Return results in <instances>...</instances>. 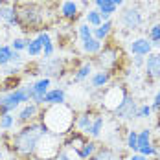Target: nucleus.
<instances>
[{"label":"nucleus","mask_w":160,"mask_h":160,"mask_svg":"<svg viewBox=\"0 0 160 160\" xmlns=\"http://www.w3.org/2000/svg\"><path fill=\"white\" fill-rule=\"evenodd\" d=\"M79 37L83 39V41L92 37V30L88 28V24H81V26H79Z\"/></svg>","instance_id":"31"},{"label":"nucleus","mask_w":160,"mask_h":160,"mask_svg":"<svg viewBox=\"0 0 160 160\" xmlns=\"http://www.w3.org/2000/svg\"><path fill=\"white\" fill-rule=\"evenodd\" d=\"M111 28H112L111 20H107V22H103L101 26H98V28H94V30H92V37H94V39H98V41H101V39H105V37L109 35Z\"/></svg>","instance_id":"12"},{"label":"nucleus","mask_w":160,"mask_h":160,"mask_svg":"<svg viewBox=\"0 0 160 160\" xmlns=\"http://www.w3.org/2000/svg\"><path fill=\"white\" fill-rule=\"evenodd\" d=\"M138 153H140V155H144V157H153V155H157V149L149 144V145L140 147V149H138Z\"/></svg>","instance_id":"32"},{"label":"nucleus","mask_w":160,"mask_h":160,"mask_svg":"<svg viewBox=\"0 0 160 160\" xmlns=\"http://www.w3.org/2000/svg\"><path fill=\"white\" fill-rule=\"evenodd\" d=\"M39 41H41V44H42V52H44V57H50L52 53H53V44H52V41H50L48 33H41L39 37H37Z\"/></svg>","instance_id":"16"},{"label":"nucleus","mask_w":160,"mask_h":160,"mask_svg":"<svg viewBox=\"0 0 160 160\" xmlns=\"http://www.w3.org/2000/svg\"><path fill=\"white\" fill-rule=\"evenodd\" d=\"M122 22H123L127 28L134 30V28H138V26L142 24V15H140L138 9H134V8H127V9L123 11V15H122Z\"/></svg>","instance_id":"7"},{"label":"nucleus","mask_w":160,"mask_h":160,"mask_svg":"<svg viewBox=\"0 0 160 160\" xmlns=\"http://www.w3.org/2000/svg\"><path fill=\"white\" fill-rule=\"evenodd\" d=\"M129 160H147V157H144V155H140V153H138V155H132Z\"/></svg>","instance_id":"39"},{"label":"nucleus","mask_w":160,"mask_h":160,"mask_svg":"<svg viewBox=\"0 0 160 160\" xmlns=\"http://www.w3.org/2000/svg\"><path fill=\"white\" fill-rule=\"evenodd\" d=\"M94 151H96V144L94 142H85V144L81 145V149L78 151V157L79 158H88Z\"/></svg>","instance_id":"18"},{"label":"nucleus","mask_w":160,"mask_h":160,"mask_svg":"<svg viewBox=\"0 0 160 160\" xmlns=\"http://www.w3.org/2000/svg\"><path fill=\"white\" fill-rule=\"evenodd\" d=\"M90 125H92L90 116H88V114H81L79 120H78V127H79L81 131H88V129H90Z\"/></svg>","instance_id":"27"},{"label":"nucleus","mask_w":160,"mask_h":160,"mask_svg":"<svg viewBox=\"0 0 160 160\" xmlns=\"http://www.w3.org/2000/svg\"><path fill=\"white\" fill-rule=\"evenodd\" d=\"M44 132H48V131L42 123H35V125L24 127L20 132L15 134V149L22 155H32L37 149V144H39V140H41V136Z\"/></svg>","instance_id":"1"},{"label":"nucleus","mask_w":160,"mask_h":160,"mask_svg":"<svg viewBox=\"0 0 160 160\" xmlns=\"http://www.w3.org/2000/svg\"><path fill=\"white\" fill-rule=\"evenodd\" d=\"M109 72H96L94 76H92V87H96V88H101V87H105L107 83H109Z\"/></svg>","instance_id":"17"},{"label":"nucleus","mask_w":160,"mask_h":160,"mask_svg":"<svg viewBox=\"0 0 160 160\" xmlns=\"http://www.w3.org/2000/svg\"><path fill=\"white\" fill-rule=\"evenodd\" d=\"M153 48V44L147 39H136L131 42V52L134 55H149V52Z\"/></svg>","instance_id":"8"},{"label":"nucleus","mask_w":160,"mask_h":160,"mask_svg":"<svg viewBox=\"0 0 160 160\" xmlns=\"http://www.w3.org/2000/svg\"><path fill=\"white\" fill-rule=\"evenodd\" d=\"M83 50L88 52V53H98V52L101 50V41H98L94 37L85 39V41H83Z\"/></svg>","instance_id":"14"},{"label":"nucleus","mask_w":160,"mask_h":160,"mask_svg":"<svg viewBox=\"0 0 160 160\" xmlns=\"http://www.w3.org/2000/svg\"><path fill=\"white\" fill-rule=\"evenodd\" d=\"M42 103H48V105H61V103H64V90L63 88L48 90L44 94V101Z\"/></svg>","instance_id":"10"},{"label":"nucleus","mask_w":160,"mask_h":160,"mask_svg":"<svg viewBox=\"0 0 160 160\" xmlns=\"http://www.w3.org/2000/svg\"><path fill=\"white\" fill-rule=\"evenodd\" d=\"M114 55H116V53H114L112 50H107V52H103V53L99 55V63L105 64V66H109V64H112L114 61H116V59H114Z\"/></svg>","instance_id":"25"},{"label":"nucleus","mask_w":160,"mask_h":160,"mask_svg":"<svg viewBox=\"0 0 160 160\" xmlns=\"http://www.w3.org/2000/svg\"><path fill=\"white\" fill-rule=\"evenodd\" d=\"M136 111H138V105H136V101L132 99L131 96H125V99L122 101V105L116 109V116L118 118H123V120H131V118H134L136 116Z\"/></svg>","instance_id":"5"},{"label":"nucleus","mask_w":160,"mask_h":160,"mask_svg":"<svg viewBox=\"0 0 160 160\" xmlns=\"http://www.w3.org/2000/svg\"><path fill=\"white\" fill-rule=\"evenodd\" d=\"M11 55H13V48L11 46H0V66L11 63Z\"/></svg>","instance_id":"20"},{"label":"nucleus","mask_w":160,"mask_h":160,"mask_svg":"<svg viewBox=\"0 0 160 160\" xmlns=\"http://www.w3.org/2000/svg\"><path fill=\"white\" fill-rule=\"evenodd\" d=\"M92 160H120V158H118V155L114 151H111V149H101Z\"/></svg>","instance_id":"21"},{"label":"nucleus","mask_w":160,"mask_h":160,"mask_svg":"<svg viewBox=\"0 0 160 160\" xmlns=\"http://www.w3.org/2000/svg\"><path fill=\"white\" fill-rule=\"evenodd\" d=\"M26 52L35 57V55H39L41 52H42V44H41V41L39 39H33V41H28V46H26Z\"/></svg>","instance_id":"19"},{"label":"nucleus","mask_w":160,"mask_h":160,"mask_svg":"<svg viewBox=\"0 0 160 160\" xmlns=\"http://www.w3.org/2000/svg\"><path fill=\"white\" fill-rule=\"evenodd\" d=\"M13 123H15V118L9 112H6V114L0 116V129H11Z\"/></svg>","instance_id":"23"},{"label":"nucleus","mask_w":160,"mask_h":160,"mask_svg":"<svg viewBox=\"0 0 160 160\" xmlns=\"http://www.w3.org/2000/svg\"><path fill=\"white\" fill-rule=\"evenodd\" d=\"M33 87V98L32 101H35V105H41L42 101H44V94L48 92V87H50V78H42V79H39Z\"/></svg>","instance_id":"6"},{"label":"nucleus","mask_w":160,"mask_h":160,"mask_svg":"<svg viewBox=\"0 0 160 160\" xmlns=\"http://www.w3.org/2000/svg\"><path fill=\"white\" fill-rule=\"evenodd\" d=\"M145 68H147V74H149L151 78H160V55L158 53L147 55V59H145Z\"/></svg>","instance_id":"9"},{"label":"nucleus","mask_w":160,"mask_h":160,"mask_svg":"<svg viewBox=\"0 0 160 160\" xmlns=\"http://www.w3.org/2000/svg\"><path fill=\"white\" fill-rule=\"evenodd\" d=\"M109 2H111V0H96V6L98 8H101L103 4H109Z\"/></svg>","instance_id":"40"},{"label":"nucleus","mask_w":160,"mask_h":160,"mask_svg":"<svg viewBox=\"0 0 160 160\" xmlns=\"http://www.w3.org/2000/svg\"><path fill=\"white\" fill-rule=\"evenodd\" d=\"M112 4H114V6H116V8H118V6H122V4H123V0H111Z\"/></svg>","instance_id":"41"},{"label":"nucleus","mask_w":160,"mask_h":160,"mask_svg":"<svg viewBox=\"0 0 160 160\" xmlns=\"http://www.w3.org/2000/svg\"><path fill=\"white\" fill-rule=\"evenodd\" d=\"M32 98H33V87H22V88H17V90H11V92L0 96V109H2V114L15 111L20 103L32 101Z\"/></svg>","instance_id":"3"},{"label":"nucleus","mask_w":160,"mask_h":160,"mask_svg":"<svg viewBox=\"0 0 160 160\" xmlns=\"http://www.w3.org/2000/svg\"><path fill=\"white\" fill-rule=\"evenodd\" d=\"M87 22L88 24H92V26H101L103 22H101V17H99V11H88L87 13Z\"/></svg>","instance_id":"26"},{"label":"nucleus","mask_w":160,"mask_h":160,"mask_svg":"<svg viewBox=\"0 0 160 160\" xmlns=\"http://www.w3.org/2000/svg\"><path fill=\"white\" fill-rule=\"evenodd\" d=\"M0 18H4L8 24H17L18 22V13H17L15 8L4 6V8H0Z\"/></svg>","instance_id":"11"},{"label":"nucleus","mask_w":160,"mask_h":160,"mask_svg":"<svg viewBox=\"0 0 160 160\" xmlns=\"http://www.w3.org/2000/svg\"><path fill=\"white\" fill-rule=\"evenodd\" d=\"M101 129H103V118H101V116H98L96 120L92 122V125H90V129H88V132H90L92 136H99Z\"/></svg>","instance_id":"22"},{"label":"nucleus","mask_w":160,"mask_h":160,"mask_svg":"<svg viewBox=\"0 0 160 160\" xmlns=\"http://www.w3.org/2000/svg\"><path fill=\"white\" fill-rule=\"evenodd\" d=\"M149 37H151V41H155V44H160V24H157V26L151 28Z\"/></svg>","instance_id":"33"},{"label":"nucleus","mask_w":160,"mask_h":160,"mask_svg":"<svg viewBox=\"0 0 160 160\" xmlns=\"http://www.w3.org/2000/svg\"><path fill=\"white\" fill-rule=\"evenodd\" d=\"M55 160H72V158H70V157H68L66 153H59V155L55 157Z\"/></svg>","instance_id":"38"},{"label":"nucleus","mask_w":160,"mask_h":160,"mask_svg":"<svg viewBox=\"0 0 160 160\" xmlns=\"http://www.w3.org/2000/svg\"><path fill=\"white\" fill-rule=\"evenodd\" d=\"M35 114H37V105L35 103H28L22 111L18 112V122H28V120H32Z\"/></svg>","instance_id":"13"},{"label":"nucleus","mask_w":160,"mask_h":160,"mask_svg":"<svg viewBox=\"0 0 160 160\" xmlns=\"http://www.w3.org/2000/svg\"><path fill=\"white\" fill-rule=\"evenodd\" d=\"M127 147H131L132 151H138V132L131 131L127 136Z\"/></svg>","instance_id":"29"},{"label":"nucleus","mask_w":160,"mask_h":160,"mask_svg":"<svg viewBox=\"0 0 160 160\" xmlns=\"http://www.w3.org/2000/svg\"><path fill=\"white\" fill-rule=\"evenodd\" d=\"M26 46H28V41H22V39H15V41L11 42V48L15 50V52L26 50Z\"/></svg>","instance_id":"35"},{"label":"nucleus","mask_w":160,"mask_h":160,"mask_svg":"<svg viewBox=\"0 0 160 160\" xmlns=\"http://www.w3.org/2000/svg\"><path fill=\"white\" fill-rule=\"evenodd\" d=\"M149 138H151V131L149 129H144L142 132H138V149L144 147V145H149Z\"/></svg>","instance_id":"28"},{"label":"nucleus","mask_w":160,"mask_h":160,"mask_svg":"<svg viewBox=\"0 0 160 160\" xmlns=\"http://www.w3.org/2000/svg\"><path fill=\"white\" fill-rule=\"evenodd\" d=\"M116 11V6L112 4V2H109V4H103L101 8H99V13H103V15H112Z\"/></svg>","instance_id":"34"},{"label":"nucleus","mask_w":160,"mask_h":160,"mask_svg":"<svg viewBox=\"0 0 160 160\" xmlns=\"http://www.w3.org/2000/svg\"><path fill=\"white\" fill-rule=\"evenodd\" d=\"M92 72V66L87 63V64H83L79 70H78V74H76V78H74V81H83L85 78H88V74Z\"/></svg>","instance_id":"24"},{"label":"nucleus","mask_w":160,"mask_h":160,"mask_svg":"<svg viewBox=\"0 0 160 160\" xmlns=\"http://www.w3.org/2000/svg\"><path fill=\"white\" fill-rule=\"evenodd\" d=\"M151 111H153V109H151L149 105H142V107H138L134 118H149V116H151Z\"/></svg>","instance_id":"30"},{"label":"nucleus","mask_w":160,"mask_h":160,"mask_svg":"<svg viewBox=\"0 0 160 160\" xmlns=\"http://www.w3.org/2000/svg\"><path fill=\"white\" fill-rule=\"evenodd\" d=\"M145 61H144V55H134V64L136 66H142Z\"/></svg>","instance_id":"37"},{"label":"nucleus","mask_w":160,"mask_h":160,"mask_svg":"<svg viewBox=\"0 0 160 160\" xmlns=\"http://www.w3.org/2000/svg\"><path fill=\"white\" fill-rule=\"evenodd\" d=\"M125 92H123V88L122 87H112L109 88L107 92H105V96H103V103H105V107L107 109H111V111H116L120 105H122V101L125 99Z\"/></svg>","instance_id":"4"},{"label":"nucleus","mask_w":160,"mask_h":160,"mask_svg":"<svg viewBox=\"0 0 160 160\" xmlns=\"http://www.w3.org/2000/svg\"><path fill=\"white\" fill-rule=\"evenodd\" d=\"M61 13H63V17H66V18H74L76 13H78V6H76V2H74V0L64 2L63 6H61Z\"/></svg>","instance_id":"15"},{"label":"nucleus","mask_w":160,"mask_h":160,"mask_svg":"<svg viewBox=\"0 0 160 160\" xmlns=\"http://www.w3.org/2000/svg\"><path fill=\"white\" fill-rule=\"evenodd\" d=\"M44 116V114H42ZM48 132H53V134H61L64 131H68V127L72 125V112L64 107L63 103L50 109L44 116V123H42Z\"/></svg>","instance_id":"2"},{"label":"nucleus","mask_w":160,"mask_h":160,"mask_svg":"<svg viewBox=\"0 0 160 160\" xmlns=\"http://www.w3.org/2000/svg\"><path fill=\"white\" fill-rule=\"evenodd\" d=\"M160 107V90L157 92V96H155V101H153V107L151 109H158Z\"/></svg>","instance_id":"36"}]
</instances>
